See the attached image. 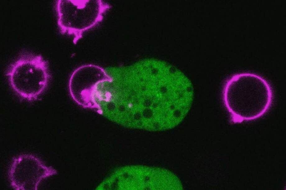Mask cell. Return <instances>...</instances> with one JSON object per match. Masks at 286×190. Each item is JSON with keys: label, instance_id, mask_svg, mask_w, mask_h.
Masks as SVG:
<instances>
[{"label": "cell", "instance_id": "7a4b0ae2", "mask_svg": "<svg viewBox=\"0 0 286 190\" xmlns=\"http://www.w3.org/2000/svg\"><path fill=\"white\" fill-rule=\"evenodd\" d=\"M224 106L231 122L240 123L258 119L272 104V87L264 77L249 72L235 74L225 82L222 90Z\"/></svg>", "mask_w": 286, "mask_h": 190}, {"label": "cell", "instance_id": "277c9868", "mask_svg": "<svg viewBox=\"0 0 286 190\" xmlns=\"http://www.w3.org/2000/svg\"><path fill=\"white\" fill-rule=\"evenodd\" d=\"M104 190H182L178 178L164 168L129 165L115 170L103 182Z\"/></svg>", "mask_w": 286, "mask_h": 190}, {"label": "cell", "instance_id": "8992f818", "mask_svg": "<svg viewBox=\"0 0 286 190\" xmlns=\"http://www.w3.org/2000/svg\"><path fill=\"white\" fill-rule=\"evenodd\" d=\"M111 80L110 76L101 67L92 64L81 65L75 69L70 77L69 94L81 106L100 113L101 107L95 98L96 88L99 84Z\"/></svg>", "mask_w": 286, "mask_h": 190}, {"label": "cell", "instance_id": "3957f363", "mask_svg": "<svg viewBox=\"0 0 286 190\" xmlns=\"http://www.w3.org/2000/svg\"><path fill=\"white\" fill-rule=\"evenodd\" d=\"M5 75L14 92L28 102L40 96L51 78L48 61L41 55L26 51L9 65Z\"/></svg>", "mask_w": 286, "mask_h": 190}, {"label": "cell", "instance_id": "5b68a950", "mask_svg": "<svg viewBox=\"0 0 286 190\" xmlns=\"http://www.w3.org/2000/svg\"><path fill=\"white\" fill-rule=\"evenodd\" d=\"M109 5L101 0H58L55 9L60 33L73 37L76 44L85 32L103 20Z\"/></svg>", "mask_w": 286, "mask_h": 190}, {"label": "cell", "instance_id": "52a82bcc", "mask_svg": "<svg viewBox=\"0 0 286 190\" xmlns=\"http://www.w3.org/2000/svg\"><path fill=\"white\" fill-rule=\"evenodd\" d=\"M57 173L55 169L46 166L38 158L24 154L13 159L8 175L15 190H37L43 179Z\"/></svg>", "mask_w": 286, "mask_h": 190}, {"label": "cell", "instance_id": "6da1fadb", "mask_svg": "<svg viewBox=\"0 0 286 190\" xmlns=\"http://www.w3.org/2000/svg\"><path fill=\"white\" fill-rule=\"evenodd\" d=\"M110 75L108 117L125 127L149 131L173 129L182 122L193 99L192 84L165 63L137 64Z\"/></svg>", "mask_w": 286, "mask_h": 190}]
</instances>
